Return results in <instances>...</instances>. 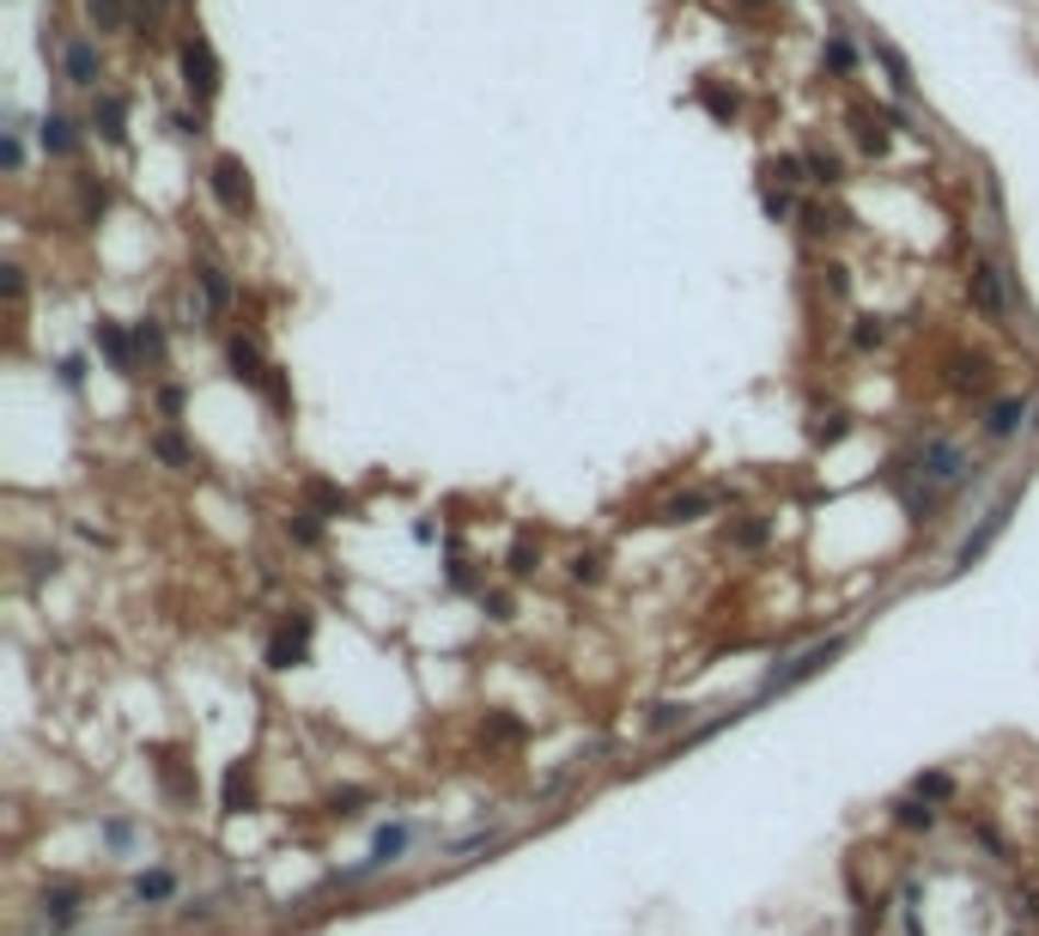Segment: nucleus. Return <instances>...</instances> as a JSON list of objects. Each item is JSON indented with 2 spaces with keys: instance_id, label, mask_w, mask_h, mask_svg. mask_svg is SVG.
Listing matches in <instances>:
<instances>
[{
  "instance_id": "f257e3e1",
  "label": "nucleus",
  "mask_w": 1039,
  "mask_h": 936,
  "mask_svg": "<svg viewBox=\"0 0 1039 936\" xmlns=\"http://www.w3.org/2000/svg\"><path fill=\"white\" fill-rule=\"evenodd\" d=\"M967 469H973V462H967V450H961V444H948V438H930V444H924V456H918V475H924V505H936L948 487H961V481H967Z\"/></svg>"
},
{
  "instance_id": "f03ea898",
  "label": "nucleus",
  "mask_w": 1039,
  "mask_h": 936,
  "mask_svg": "<svg viewBox=\"0 0 1039 936\" xmlns=\"http://www.w3.org/2000/svg\"><path fill=\"white\" fill-rule=\"evenodd\" d=\"M845 645H851L845 633H839V639H827V645H809L803 657H790L784 669H772V675H766V681H760V693H754V699H772V693H790V687H803L809 675H821V669H827V663L839 657Z\"/></svg>"
},
{
  "instance_id": "7ed1b4c3",
  "label": "nucleus",
  "mask_w": 1039,
  "mask_h": 936,
  "mask_svg": "<svg viewBox=\"0 0 1039 936\" xmlns=\"http://www.w3.org/2000/svg\"><path fill=\"white\" fill-rule=\"evenodd\" d=\"M408 845H414V827H408V821L383 827L377 839H371V857L359 864V870H347L341 882H359V876H377V870H389V864H402V857H408Z\"/></svg>"
},
{
  "instance_id": "20e7f679",
  "label": "nucleus",
  "mask_w": 1039,
  "mask_h": 936,
  "mask_svg": "<svg viewBox=\"0 0 1039 936\" xmlns=\"http://www.w3.org/2000/svg\"><path fill=\"white\" fill-rule=\"evenodd\" d=\"M1009 517H1015V493H1003V499H997V505H991V511H985V523H979L973 535L961 541V554H955V566L967 572V566H973V560H985V554H991V541H997L1003 529H1009Z\"/></svg>"
},
{
  "instance_id": "39448f33",
  "label": "nucleus",
  "mask_w": 1039,
  "mask_h": 936,
  "mask_svg": "<svg viewBox=\"0 0 1039 936\" xmlns=\"http://www.w3.org/2000/svg\"><path fill=\"white\" fill-rule=\"evenodd\" d=\"M183 74H189V92H195V98L219 92V61H213V43L207 37H189L183 43Z\"/></svg>"
},
{
  "instance_id": "423d86ee",
  "label": "nucleus",
  "mask_w": 1039,
  "mask_h": 936,
  "mask_svg": "<svg viewBox=\"0 0 1039 936\" xmlns=\"http://www.w3.org/2000/svg\"><path fill=\"white\" fill-rule=\"evenodd\" d=\"M973 298L985 304L991 317H1009V280H1003V268L997 262H973Z\"/></svg>"
},
{
  "instance_id": "0eeeda50",
  "label": "nucleus",
  "mask_w": 1039,
  "mask_h": 936,
  "mask_svg": "<svg viewBox=\"0 0 1039 936\" xmlns=\"http://www.w3.org/2000/svg\"><path fill=\"white\" fill-rule=\"evenodd\" d=\"M213 195H219V207L244 213V207H250V171H244L237 159H219V165H213Z\"/></svg>"
},
{
  "instance_id": "6e6552de",
  "label": "nucleus",
  "mask_w": 1039,
  "mask_h": 936,
  "mask_svg": "<svg viewBox=\"0 0 1039 936\" xmlns=\"http://www.w3.org/2000/svg\"><path fill=\"white\" fill-rule=\"evenodd\" d=\"M37 912H43V924H49V931H67V924H79V888H74V882L43 888Z\"/></svg>"
},
{
  "instance_id": "1a4fd4ad",
  "label": "nucleus",
  "mask_w": 1039,
  "mask_h": 936,
  "mask_svg": "<svg viewBox=\"0 0 1039 936\" xmlns=\"http://www.w3.org/2000/svg\"><path fill=\"white\" fill-rule=\"evenodd\" d=\"M1021 420H1027V402L1021 396L997 402V408L985 414V438H1015V432H1021Z\"/></svg>"
},
{
  "instance_id": "9d476101",
  "label": "nucleus",
  "mask_w": 1039,
  "mask_h": 936,
  "mask_svg": "<svg viewBox=\"0 0 1039 936\" xmlns=\"http://www.w3.org/2000/svg\"><path fill=\"white\" fill-rule=\"evenodd\" d=\"M98 347H104V359H110L116 371H134V353H140V347H134L128 335L116 329V323H98Z\"/></svg>"
},
{
  "instance_id": "9b49d317",
  "label": "nucleus",
  "mask_w": 1039,
  "mask_h": 936,
  "mask_svg": "<svg viewBox=\"0 0 1039 936\" xmlns=\"http://www.w3.org/2000/svg\"><path fill=\"white\" fill-rule=\"evenodd\" d=\"M304 639H310V620L298 614V627L274 639V651H268V663H274V669H292V663H304Z\"/></svg>"
},
{
  "instance_id": "f8f14e48",
  "label": "nucleus",
  "mask_w": 1039,
  "mask_h": 936,
  "mask_svg": "<svg viewBox=\"0 0 1039 936\" xmlns=\"http://www.w3.org/2000/svg\"><path fill=\"white\" fill-rule=\"evenodd\" d=\"M171 894H177L171 870H140L134 876V900H140V906H158V900H171Z\"/></svg>"
},
{
  "instance_id": "ddd939ff",
  "label": "nucleus",
  "mask_w": 1039,
  "mask_h": 936,
  "mask_svg": "<svg viewBox=\"0 0 1039 936\" xmlns=\"http://www.w3.org/2000/svg\"><path fill=\"white\" fill-rule=\"evenodd\" d=\"M67 80H74V86H98V49H92V43H74V49H67Z\"/></svg>"
},
{
  "instance_id": "4468645a",
  "label": "nucleus",
  "mask_w": 1039,
  "mask_h": 936,
  "mask_svg": "<svg viewBox=\"0 0 1039 936\" xmlns=\"http://www.w3.org/2000/svg\"><path fill=\"white\" fill-rule=\"evenodd\" d=\"M98 122H104V140H122V134H128L122 128V122H128V104H122L116 92H104L98 98Z\"/></svg>"
},
{
  "instance_id": "2eb2a0df",
  "label": "nucleus",
  "mask_w": 1039,
  "mask_h": 936,
  "mask_svg": "<svg viewBox=\"0 0 1039 936\" xmlns=\"http://www.w3.org/2000/svg\"><path fill=\"white\" fill-rule=\"evenodd\" d=\"M231 365H237V377L256 383V390L268 383V371H262V359H256V347H250V341H231Z\"/></svg>"
},
{
  "instance_id": "dca6fc26",
  "label": "nucleus",
  "mask_w": 1039,
  "mask_h": 936,
  "mask_svg": "<svg viewBox=\"0 0 1039 936\" xmlns=\"http://www.w3.org/2000/svg\"><path fill=\"white\" fill-rule=\"evenodd\" d=\"M912 791H918L924 803H948V797H955V778L948 773H918L912 778Z\"/></svg>"
},
{
  "instance_id": "f3484780",
  "label": "nucleus",
  "mask_w": 1039,
  "mask_h": 936,
  "mask_svg": "<svg viewBox=\"0 0 1039 936\" xmlns=\"http://www.w3.org/2000/svg\"><path fill=\"white\" fill-rule=\"evenodd\" d=\"M711 505H718V493H681V499L669 505V523H687V517H699V511H711Z\"/></svg>"
},
{
  "instance_id": "a211bd4d",
  "label": "nucleus",
  "mask_w": 1039,
  "mask_h": 936,
  "mask_svg": "<svg viewBox=\"0 0 1039 936\" xmlns=\"http://www.w3.org/2000/svg\"><path fill=\"white\" fill-rule=\"evenodd\" d=\"M43 146H49V153H67V146H74V122L67 116H43Z\"/></svg>"
},
{
  "instance_id": "6ab92c4d",
  "label": "nucleus",
  "mask_w": 1039,
  "mask_h": 936,
  "mask_svg": "<svg viewBox=\"0 0 1039 936\" xmlns=\"http://www.w3.org/2000/svg\"><path fill=\"white\" fill-rule=\"evenodd\" d=\"M201 292H207V311H225V304H231V286H225V274L219 268H201Z\"/></svg>"
},
{
  "instance_id": "aec40b11",
  "label": "nucleus",
  "mask_w": 1039,
  "mask_h": 936,
  "mask_svg": "<svg viewBox=\"0 0 1039 936\" xmlns=\"http://www.w3.org/2000/svg\"><path fill=\"white\" fill-rule=\"evenodd\" d=\"M153 456L171 462V469H189V450H183V438H177V432H158L153 438Z\"/></svg>"
},
{
  "instance_id": "412c9836",
  "label": "nucleus",
  "mask_w": 1039,
  "mask_h": 936,
  "mask_svg": "<svg viewBox=\"0 0 1039 936\" xmlns=\"http://www.w3.org/2000/svg\"><path fill=\"white\" fill-rule=\"evenodd\" d=\"M237 803H250V778H244V766L225 773V809H237Z\"/></svg>"
},
{
  "instance_id": "4be33fe9",
  "label": "nucleus",
  "mask_w": 1039,
  "mask_h": 936,
  "mask_svg": "<svg viewBox=\"0 0 1039 936\" xmlns=\"http://www.w3.org/2000/svg\"><path fill=\"white\" fill-rule=\"evenodd\" d=\"M876 55H882V61H888V74H894V92H912V74H906V61H900V49H888V43H882Z\"/></svg>"
},
{
  "instance_id": "5701e85b",
  "label": "nucleus",
  "mask_w": 1039,
  "mask_h": 936,
  "mask_svg": "<svg viewBox=\"0 0 1039 936\" xmlns=\"http://www.w3.org/2000/svg\"><path fill=\"white\" fill-rule=\"evenodd\" d=\"M857 140H863V153H882L888 134H882V122H876V116H863V122H857Z\"/></svg>"
},
{
  "instance_id": "b1692460",
  "label": "nucleus",
  "mask_w": 1039,
  "mask_h": 936,
  "mask_svg": "<svg viewBox=\"0 0 1039 936\" xmlns=\"http://www.w3.org/2000/svg\"><path fill=\"white\" fill-rule=\"evenodd\" d=\"M572 578L596 584V578H602V554H578V560H572Z\"/></svg>"
},
{
  "instance_id": "393cba45",
  "label": "nucleus",
  "mask_w": 1039,
  "mask_h": 936,
  "mask_svg": "<svg viewBox=\"0 0 1039 936\" xmlns=\"http://www.w3.org/2000/svg\"><path fill=\"white\" fill-rule=\"evenodd\" d=\"M104 845L128 852V845H134V821H104Z\"/></svg>"
},
{
  "instance_id": "a878e982",
  "label": "nucleus",
  "mask_w": 1039,
  "mask_h": 936,
  "mask_svg": "<svg viewBox=\"0 0 1039 936\" xmlns=\"http://www.w3.org/2000/svg\"><path fill=\"white\" fill-rule=\"evenodd\" d=\"M86 7H92V19H98V25H122V0H86Z\"/></svg>"
},
{
  "instance_id": "bb28decb",
  "label": "nucleus",
  "mask_w": 1039,
  "mask_h": 936,
  "mask_svg": "<svg viewBox=\"0 0 1039 936\" xmlns=\"http://www.w3.org/2000/svg\"><path fill=\"white\" fill-rule=\"evenodd\" d=\"M134 347H140V353H158V347H165L158 323H134Z\"/></svg>"
},
{
  "instance_id": "cd10ccee",
  "label": "nucleus",
  "mask_w": 1039,
  "mask_h": 936,
  "mask_svg": "<svg viewBox=\"0 0 1039 936\" xmlns=\"http://www.w3.org/2000/svg\"><path fill=\"white\" fill-rule=\"evenodd\" d=\"M809 171H815V183H839V159H827V153H815V159H809Z\"/></svg>"
},
{
  "instance_id": "c85d7f7f",
  "label": "nucleus",
  "mask_w": 1039,
  "mask_h": 936,
  "mask_svg": "<svg viewBox=\"0 0 1039 936\" xmlns=\"http://www.w3.org/2000/svg\"><path fill=\"white\" fill-rule=\"evenodd\" d=\"M675 724H687V706H657L651 712V730H675Z\"/></svg>"
},
{
  "instance_id": "c756f323",
  "label": "nucleus",
  "mask_w": 1039,
  "mask_h": 936,
  "mask_svg": "<svg viewBox=\"0 0 1039 936\" xmlns=\"http://www.w3.org/2000/svg\"><path fill=\"white\" fill-rule=\"evenodd\" d=\"M286 529H292L298 541H316V511H292V517H286Z\"/></svg>"
},
{
  "instance_id": "7c9ffc66",
  "label": "nucleus",
  "mask_w": 1039,
  "mask_h": 936,
  "mask_svg": "<svg viewBox=\"0 0 1039 936\" xmlns=\"http://www.w3.org/2000/svg\"><path fill=\"white\" fill-rule=\"evenodd\" d=\"M894 815H900V821H906V827H930V821H936V815H930V809H918V803H900V809H894Z\"/></svg>"
},
{
  "instance_id": "2f4dec72",
  "label": "nucleus",
  "mask_w": 1039,
  "mask_h": 936,
  "mask_svg": "<svg viewBox=\"0 0 1039 936\" xmlns=\"http://www.w3.org/2000/svg\"><path fill=\"white\" fill-rule=\"evenodd\" d=\"M736 541H742V548H760V541H766V523H760V517H754V523H742Z\"/></svg>"
}]
</instances>
